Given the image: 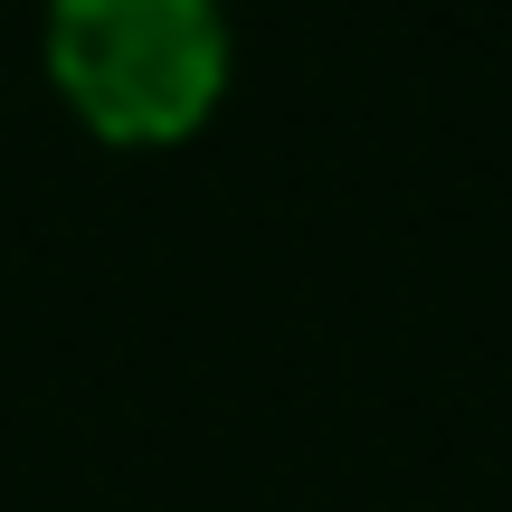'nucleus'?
I'll return each mask as SVG.
<instances>
[{"label":"nucleus","instance_id":"nucleus-1","mask_svg":"<svg viewBox=\"0 0 512 512\" xmlns=\"http://www.w3.org/2000/svg\"><path fill=\"white\" fill-rule=\"evenodd\" d=\"M48 76L105 143H181L228 76L219 0H48Z\"/></svg>","mask_w":512,"mask_h":512}]
</instances>
